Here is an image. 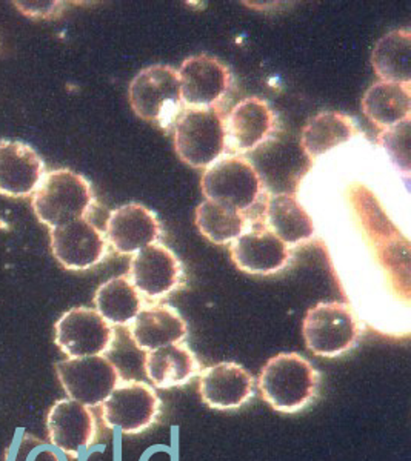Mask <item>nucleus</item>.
<instances>
[{
  "label": "nucleus",
  "instance_id": "9b49d317",
  "mask_svg": "<svg viewBox=\"0 0 411 461\" xmlns=\"http://www.w3.org/2000/svg\"><path fill=\"white\" fill-rule=\"evenodd\" d=\"M51 249L62 267L71 271H85L104 260L106 239L97 226L80 217L51 228Z\"/></svg>",
  "mask_w": 411,
  "mask_h": 461
},
{
  "label": "nucleus",
  "instance_id": "393cba45",
  "mask_svg": "<svg viewBox=\"0 0 411 461\" xmlns=\"http://www.w3.org/2000/svg\"><path fill=\"white\" fill-rule=\"evenodd\" d=\"M376 74L384 82H411V32L396 30L376 43L371 56Z\"/></svg>",
  "mask_w": 411,
  "mask_h": 461
},
{
  "label": "nucleus",
  "instance_id": "cd10ccee",
  "mask_svg": "<svg viewBox=\"0 0 411 461\" xmlns=\"http://www.w3.org/2000/svg\"><path fill=\"white\" fill-rule=\"evenodd\" d=\"M11 461H62L58 449L34 435H22Z\"/></svg>",
  "mask_w": 411,
  "mask_h": 461
},
{
  "label": "nucleus",
  "instance_id": "f257e3e1",
  "mask_svg": "<svg viewBox=\"0 0 411 461\" xmlns=\"http://www.w3.org/2000/svg\"><path fill=\"white\" fill-rule=\"evenodd\" d=\"M258 384L271 408L296 414L316 399L321 374L301 354L280 352L265 363Z\"/></svg>",
  "mask_w": 411,
  "mask_h": 461
},
{
  "label": "nucleus",
  "instance_id": "1a4fd4ad",
  "mask_svg": "<svg viewBox=\"0 0 411 461\" xmlns=\"http://www.w3.org/2000/svg\"><path fill=\"white\" fill-rule=\"evenodd\" d=\"M54 341L69 358L105 356L114 343V330L97 311L80 306L59 319Z\"/></svg>",
  "mask_w": 411,
  "mask_h": 461
},
{
  "label": "nucleus",
  "instance_id": "5701e85b",
  "mask_svg": "<svg viewBox=\"0 0 411 461\" xmlns=\"http://www.w3.org/2000/svg\"><path fill=\"white\" fill-rule=\"evenodd\" d=\"M269 230L287 247H296L315 236V223L301 202L291 194H274L267 202Z\"/></svg>",
  "mask_w": 411,
  "mask_h": 461
},
{
  "label": "nucleus",
  "instance_id": "f8f14e48",
  "mask_svg": "<svg viewBox=\"0 0 411 461\" xmlns=\"http://www.w3.org/2000/svg\"><path fill=\"white\" fill-rule=\"evenodd\" d=\"M180 97L190 106H215L227 95L232 85V74L227 65L206 54L193 56L180 65Z\"/></svg>",
  "mask_w": 411,
  "mask_h": 461
},
{
  "label": "nucleus",
  "instance_id": "f3484780",
  "mask_svg": "<svg viewBox=\"0 0 411 461\" xmlns=\"http://www.w3.org/2000/svg\"><path fill=\"white\" fill-rule=\"evenodd\" d=\"M43 169L42 158L27 143L0 142V194L14 199L34 194Z\"/></svg>",
  "mask_w": 411,
  "mask_h": 461
},
{
  "label": "nucleus",
  "instance_id": "4468645a",
  "mask_svg": "<svg viewBox=\"0 0 411 461\" xmlns=\"http://www.w3.org/2000/svg\"><path fill=\"white\" fill-rule=\"evenodd\" d=\"M230 256L243 273L269 276L282 271L290 262V248L269 228L243 230L232 241Z\"/></svg>",
  "mask_w": 411,
  "mask_h": 461
},
{
  "label": "nucleus",
  "instance_id": "9d476101",
  "mask_svg": "<svg viewBox=\"0 0 411 461\" xmlns=\"http://www.w3.org/2000/svg\"><path fill=\"white\" fill-rule=\"evenodd\" d=\"M184 267L169 248L153 243L132 256L130 280L147 299H162L180 285Z\"/></svg>",
  "mask_w": 411,
  "mask_h": 461
},
{
  "label": "nucleus",
  "instance_id": "4be33fe9",
  "mask_svg": "<svg viewBox=\"0 0 411 461\" xmlns=\"http://www.w3.org/2000/svg\"><path fill=\"white\" fill-rule=\"evenodd\" d=\"M362 111L370 121L382 130L410 121V84L380 80L365 93Z\"/></svg>",
  "mask_w": 411,
  "mask_h": 461
},
{
  "label": "nucleus",
  "instance_id": "f03ea898",
  "mask_svg": "<svg viewBox=\"0 0 411 461\" xmlns=\"http://www.w3.org/2000/svg\"><path fill=\"white\" fill-rule=\"evenodd\" d=\"M227 147L225 119L216 106H190L174 128V148L182 162L193 168H208Z\"/></svg>",
  "mask_w": 411,
  "mask_h": 461
},
{
  "label": "nucleus",
  "instance_id": "dca6fc26",
  "mask_svg": "<svg viewBox=\"0 0 411 461\" xmlns=\"http://www.w3.org/2000/svg\"><path fill=\"white\" fill-rule=\"evenodd\" d=\"M202 402L217 411L242 408L253 397L254 378L238 363H217L199 377Z\"/></svg>",
  "mask_w": 411,
  "mask_h": 461
},
{
  "label": "nucleus",
  "instance_id": "412c9836",
  "mask_svg": "<svg viewBox=\"0 0 411 461\" xmlns=\"http://www.w3.org/2000/svg\"><path fill=\"white\" fill-rule=\"evenodd\" d=\"M358 132V126L352 117L336 111H322L304 126L302 149L308 158L316 160L334 148L353 140Z\"/></svg>",
  "mask_w": 411,
  "mask_h": 461
},
{
  "label": "nucleus",
  "instance_id": "39448f33",
  "mask_svg": "<svg viewBox=\"0 0 411 461\" xmlns=\"http://www.w3.org/2000/svg\"><path fill=\"white\" fill-rule=\"evenodd\" d=\"M136 115L169 128L182 106L178 71L169 65H153L142 69L132 80L128 91Z\"/></svg>",
  "mask_w": 411,
  "mask_h": 461
},
{
  "label": "nucleus",
  "instance_id": "0eeeda50",
  "mask_svg": "<svg viewBox=\"0 0 411 461\" xmlns=\"http://www.w3.org/2000/svg\"><path fill=\"white\" fill-rule=\"evenodd\" d=\"M56 373L69 400L87 408L104 403L123 382L116 363L106 356L68 358L56 365Z\"/></svg>",
  "mask_w": 411,
  "mask_h": 461
},
{
  "label": "nucleus",
  "instance_id": "20e7f679",
  "mask_svg": "<svg viewBox=\"0 0 411 461\" xmlns=\"http://www.w3.org/2000/svg\"><path fill=\"white\" fill-rule=\"evenodd\" d=\"M302 334L315 356L334 358L353 349L362 334V325L347 303L321 302L306 312Z\"/></svg>",
  "mask_w": 411,
  "mask_h": 461
},
{
  "label": "nucleus",
  "instance_id": "6ab92c4d",
  "mask_svg": "<svg viewBox=\"0 0 411 461\" xmlns=\"http://www.w3.org/2000/svg\"><path fill=\"white\" fill-rule=\"evenodd\" d=\"M276 115L271 106L259 97L241 100L228 115L225 130L238 151H253L273 134Z\"/></svg>",
  "mask_w": 411,
  "mask_h": 461
},
{
  "label": "nucleus",
  "instance_id": "423d86ee",
  "mask_svg": "<svg viewBox=\"0 0 411 461\" xmlns=\"http://www.w3.org/2000/svg\"><path fill=\"white\" fill-rule=\"evenodd\" d=\"M201 186L206 200L245 212L260 197L262 178L253 163L248 162L247 158L232 156L219 158L210 165L202 176Z\"/></svg>",
  "mask_w": 411,
  "mask_h": 461
},
{
  "label": "nucleus",
  "instance_id": "7ed1b4c3",
  "mask_svg": "<svg viewBox=\"0 0 411 461\" xmlns=\"http://www.w3.org/2000/svg\"><path fill=\"white\" fill-rule=\"evenodd\" d=\"M91 204V185L84 176L71 169H56L45 174L32 195L34 214L50 228L85 217Z\"/></svg>",
  "mask_w": 411,
  "mask_h": 461
},
{
  "label": "nucleus",
  "instance_id": "a211bd4d",
  "mask_svg": "<svg viewBox=\"0 0 411 461\" xmlns=\"http://www.w3.org/2000/svg\"><path fill=\"white\" fill-rule=\"evenodd\" d=\"M187 334L188 328L182 315L164 303L143 306L130 326L132 343L143 352L182 343Z\"/></svg>",
  "mask_w": 411,
  "mask_h": 461
},
{
  "label": "nucleus",
  "instance_id": "b1692460",
  "mask_svg": "<svg viewBox=\"0 0 411 461\" xmlns=\"http://www.w3.org/2000/svg\"><path fill=\"white\" fill-rule=\"evenodd\" d=\"M96 311L110 325L132 323L139 311L143 308V300L134 285L125 276L110 278L96 291Z\"/></svg>",
  "mask_w": 411,
  "mask_h": 461
},
{
  "label": "nucleus",
  "instance_id": "6e6552de",
  "mask_svg": "<svg viewBox=\"0 0 411 461\" xmlns=\"http://www.w3.org/2000/svg\"><path fill=\"white\" fill-rule=\"evenodd\" d=\"M160 414V399L153 386L128 380L122 382L102 403V420L106 428L123 434H141L153 426Z\"/></svg>",
  "mask_w": 411,
  "mask_h": 461
},
{
  "label": "nucleus",
  "instance_id": "aec40b11",
  "mask_svg": "<svg viewBox=\"0 0 411 461\" xmlns=\"http://www.w3.org/2000/svg\"><path fill=\"white\" fill-rule=\"evenodd\" d=\"M143 369L154 386L160 389L184 386L201 371L195 352L185 343L145 352Z\"/></svg>",
  "mask_w": 411,
  "mask_h": 461
},
{
  "label": "nucleus",
  "instance_id": "ddd939ff",
  "mask_svg": "<svg viewBox=\"0 0 411 461\" xmlns=\"http://www.w3.org/2000/svg\"><path fill=\"white\" fill-rule=\"evenodd\" d=\"M50 443L58 451L78 456L96 440L97 426L90 408L74 400H59L47 417Z\"/></svg>",
  "mask_w": 411,
  "mask_h": 461
},
{
  "label": "nucleus",
  "instance_id": "a878e982",
  "mask_svg": "<svg viewBox=\"0 0 411 461\" xmlns=\"http://www.w3.org/2000/svg\"><path fill=\"white\" fill-rule=\"evenodd\" d=\"M195 221L202 236L216 245H227L242 234L247 219L227 204L206 200L196 208Z\"/></svg>",
  "mask_w": 411,
  "mask_h": 461
},
{
  "label": "nucleus",
  "instance_id": "2eb2a0df",
  "mask_svg": "<svg viewBox=\"0 0 411 461\" xmlns=\"http://www.w3.org/2000/svg\"><path fill=\"white\" fill-rule=\"evenodd\" d=\"M106 240L121 254H136L159 240L160 221L141 203L123 204L113 211L105 226Z\"/></svg>",
  "mask_w": 411,
  "mask_h": 461
},
{
  "label": "nucleus",
  "instance_id": "bb28decb",
  "mask_svg": "<svg viewBox=\"0 0 411 461\" xmlns=\"http://www.w3.org/2000/svg\"><path fill=\"white\" fill-rule=\"evenodd\" d=\"M380 147L388 152L396 169L404 176L410 174V121L380 132Z\"/></svg>",
  "mask_w": 411,
  "mask_h": 461
}]
</instances>
